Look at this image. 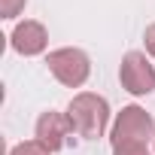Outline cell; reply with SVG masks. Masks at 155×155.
I'll list each match as a JSON object with an SVG mask.
<instances>
[{"mask_svg":"<svg viewBox=\"0 0 155 155\" xmlns=\"http://www.w3.org/2000/svg\"><path fill=\"white\" fill-rule=\"evenodd\" d=\"M67 119H70L76 137L97 140V137H104V131L110 125V104H107V97H101L94 91H79L67 107Z\"/></svg>","mask_w":155,"mask_h":155,"instance_id":"obj_1","label":"cell"},{"mask_svg":"<svg viewBox=\"0 0 155 155\" xmlns=\"http://www.w3.org/2000/svg\"><path fill=\"white\" fill-rule=\"evenodd\" d=\"M46 64L52 70V76L67 85V88H82L91 76V58L76 49V46H64V49H52L46 55Z\"/></svg>","mask_w":155,"mask_h":155,"instance_id":"obj_2","label":"cell"},{"mask_svg":"<svg viewBox=\"0 0 155 155\" xmlns=\"http://www.w3.org/2000/svg\"><path fill=\"white\" fill-rule=\"evenodd\" d=\"M149 140H155V122H152V116L143 107H137V104L122 107V113L113 122L110 143L122 146V143H149Z\"/></svg>","mask_w":155,"mask_h":155,"instance_id":"obj_3","label":"cell"},{"mask_svg":"<svg viewBox=\"0 0 155 155\" xmlns=\"http://www.w3.org/2000/svg\"><path fill=\"white\" fill-rule=\"evenodd\" d=\"M119 82L128 94L134 97H146L155 91V67L149 64L146 52H128L122 58V67H119Z\"/></svg>","mask_w":155,"mask_h":155,"instance_id":"obj_4","label":"cell"},{"mask_svg":"<svg viewBox=\"0 0 155 155\" xmlns=\"http://www.w3.org/2000/svg\"><path fill=\"white\" fill-rule=\"evenodd\" d=\"M73 134H76V131H73L67 113H55V110H49V113H43V116L37 119V140H40L46 149H52V152L64 149V146L70 143Z\"/></svg>","mask_w":155,"mask_h":155,"instance_id":"obj_5","label":"cell"},{"mask_svg":"<svg viewBox=\"0 0 155 155\" xmlns=\"http://www.w3.org/2000/svg\"><path fill=\"white\" fill-rule=\"evenodd\" d=\"M9 46H12V52H18V55H25V58H34V55H43V52H46L49 34H46V28H43L40 21L25 18V21H18V25L12 28Z\"/></svg>","mask_w":155,"mask_h":155,"instance_id":"obj_6","label":"cell"},{"mask_svg":"<svg viewBox=\"0 0 155 155\" xmlns=\"http://www.w3.org/2000/svg\"><path fill=\"white\" fill-rule=\"evenodd\" d=\"M9 155H52V149H46L40 140H21L9 149Z\"/></svg>","mask_w":155,"mask_h":155,"instance_id":"obj_7","label":"cell"},{"mask_svg":"<svg viewBox=\"0 0 155 155\" xmlns=\"http://www.w3.org/2000/svg\"><path fill=\"white\" fill-rule=\"evenodd\" d=\"M113 155H155V152H149V143H122L113 146Z\"/></svg>","mask_w":155,"mask_h":155,"instance_id":"obj_8","label":"cell"},{"mask_svg":"<svg viewBox=\"0 0 155 155\" xmlns=\"http://www.w3.org/2000/svg\"><path fill=\"white\" fill-rule=\"evenodd\" d=\"M28 0H0V18H15Z\"/></svg>","mask_w":155,"mask_h":155,"instance_id":"obj_9","label":"cell"},{"mask_svg":"<svg viewBox=\"0 0 155 155\" xmlns=\"http://www.w3.org/2000/svg\"><path fill=\"white\" fill-rule=\"evenodd\" d=\"M143 43H146V52L155 58V25H149V28H146V34H143Z\"/></svg>","mask_w":155,"mask_h":155,"instance_id":"obj_10","label":"cell"}]
</instances>
